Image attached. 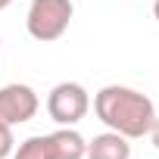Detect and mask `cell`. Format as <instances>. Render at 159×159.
<instances>
[{
  "label": "cell",
  "mask_w": 159,
  "mask_h": 159,
  "mask_svg": "<svg viewBox=\"0 0 159 159\" xmlns=\"http://www.w3.org/2000/svg\"><path fill=\"white\" fill-rule=\"evenodd\" d=\"M94 112H97V119L109 131H119L128 140L147 137L150 125L156 119L153 100L147 94L134 91V88H125V84H106V88H100L94 94Z\"/></svg>",
  "instance_id": "6da1fadb"
},
{
  "label": "cell",
  "mask_w": 159,
  "mask_h": 159,
  "mask_svg": "<svg viewBox=\"0 0 159 159\" xmlns=\"http://www.w3.org/2000/svg\"><path fill=\"white\" fill-rule=\"evenodd\" d=\"M72 0H31L28 7V16H25V28L34 41L41 44H50V41H59L72 22Z\"/></svg>",
  "instance_id": "7a4b0ae2"
},
{
  "label": "cell",
  "mask_w": 159,
  "mask_h": 159,
  "mask_svg": "<svg viewBox=\"0 0 159 159\" xmlns=\"http://www.w3.org/2000/svg\"><path fill=\"white\" fill-rule=\"evenodd\" d=\"M88 109H91V97L78 81H59L47 94V116L62 128L78 125L88 116Z\"/></svg>",
  "instance_id": "3957f363"
},
{
  "label": "cell",
  "mask_w": 159,
  "mask_h": 159,
  "mask_svg": "<svg viewBox=\"0 0 159 159\" xmlns=\"http://www.w3.org/2000/svg\"><path fill=\"white\" fill-rule=\"evenodd\" d=\"M41 109V100L34 94V88L28 84H3L0 88V122L3 125H22V122H31L34 112Z\"/></svg>",
  "instance_id": "277c9868"
},
{
  "label": "cell",
  "mask_w": 159,
  "mask_h": 159,
  "mask_svg": "<svg viewBox=\"0 0 159 159\" xmlns=\"http://www.w3.org/2000/svg\"><path fill=\"white\" fill-rule=\"evenodd\" d=\"M88 159H131V143L119 131H103L88 140Z\"/></svg>",
  "instance_id": "5b68a950"
},
{
  "label": "cell",
  "mask_w": 159,
  "mask_h": 159,
  "mask_svg": "<svg viewBox=\"0 0 159 159\" xmlns=\"http://www.w3.org/2000/svg\"><path fill=\"white\" fill-rule=\"evenodd\" d=\"M13 150H16V137H13V128L0 122V159H7Z\"/></svg>",
  "instance_id": "8992f818"
},
{
  "label": "cell",
  "mask_w": 159,
  "mask_h": 159,
  "mask_svg": "<svg viewBox=\"0 0 159 159\" xmlns=\"http://www.w3.org/2000/svg\"><path fill=\"white\" fill-rule=\"evenodd\" d=\"M150 140H153V147L159 150V112H156V119H153V125H150Z\"/></svg>",
  "instance_id": "52a82bcc"
},
{
  "label": "cell",
  "mask_w": 159,
  "mask_h": 159,
  "mask_svg": "<svg viewBox=\"0 0 159 159\" xmlns=\"http://www.w3.org/2000/svg\"><path fill=\"white\" fill-rule=\"evenodd\" d=\"M153 16H156V22H159V0L153 3Z\"/></svg>",
  "instance_id": "ba28073f"
},
{
  "label": "cell",
  "mask_w": 159,
  "mask_h": 159,
  "mask_svg": "<svg viewBox=\"0 0 159 159\" xmlns=\"http://www.w3.org/2000/svg\"><path fill=\"white\" fill-rule=\"evenodd\" d=\"M10 3H13V0H0V10H7V7H10Z\"/></svg>",
  "instance_id": "9c48e42d"
}]
</instances>
